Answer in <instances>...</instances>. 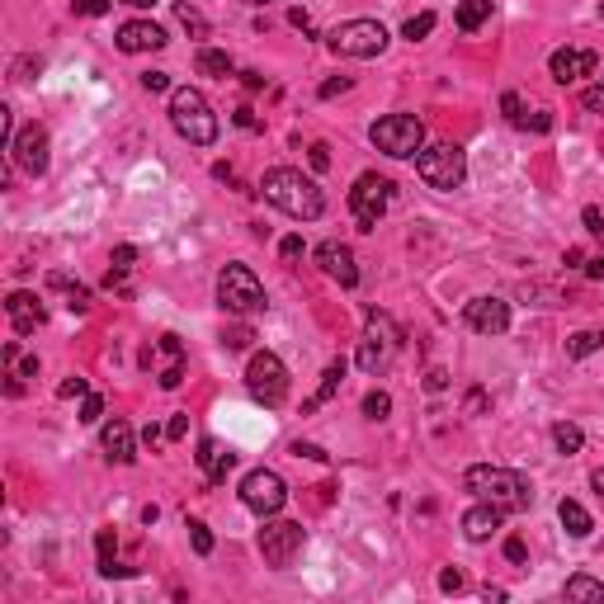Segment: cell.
Returning <instances> with one entry per match:
<instances>
[{
	"mask_svg": "<svg viewBox=\"0 0 604 604\" xmlns=\"http://www.w3.org/2000/svg\"><path fill=\"white\" fill-rule=\"evenodd\" d=\"M194 67H199L203 76H213V80H227V76L236 71V67H232V57H227V52H217V47H199Z\"/></svg>",
	"mask_w": 604,
	"mask_h": 604,
	"instance_id": "cell-25",
	"label": "cell"
},
{
	"mask_svg": "<svg viewBox=\"0 0 604 604\" xmlns=\"http://www.w3.org/2000/svg\"><path fill=\"white\" fill-rule=\"evenodd\" d=\"M260 194H265L274 208H279V213L297 217V223H312V217L326 213V199H321L317 180H307V175L293 171V166H274V171H265Z\"/></svg>",
	"mask_w": 604,
	"mask_h": 604,
	"instance_id": "cell-1",
	"label": "cell"
},
{
	"mask_svg": "<svg viewBox=\"0 0 604 604\" xmlns=\"http://www.w3.org/2000/svg\"><path fill=\"white\" fill-rule=\"evenodd\" d=\"M317 265H321L326 279H336L340 288H354V284H359V265H354V251H349V245H340V241H321V245H317Z\"/></svg>",
	"mask_w": 604,
	"mask_h": 604,
	"instance_id": "cell-14",
	"label": "cell"
},
{
	"mask_svg": "<svg viewBox=\"0 0 604 604\" xmlns=\"http://www.w3.org/2000/svg\"><path fill=\"white\" fill-rule=\"evenodd\" d=\"M241 86L245 90H265V76L260 71H241Z\"/></svg>",
	"mask_w": 604,
	"mask_h": 604,
	"instance_id": "cell-57",
	"label": "cell"
},
{
	"mask_svg": "<svg viewBox=\"0 0 604 604\" xmlns=\"http://www.w3.org/2000/svg\"><path fill=\"white\" fill-rule=\"evenodd\" d=\"M439 586H444V590H463V576L458 571H444V576H439Z\"/></svg>",
	"mask_w": 604,
	"mask_h": 604,
	"instance_id": "cell-58",
	"label": "cell"
},
{
	"mask_svg": "<svg viewBox=\"0 0 604 604\" xmlns=\"http://www.w3.org/2000/svg\"><path fill=\"white\" fill-rule=\"evenodd\" d=\"M326 47L336 52V57H378L382 47H388V29H382L378 19H345L336 24L331 34H326Z\"/></svg>",
	"mask_w": 604,
	"mask_h": 604,
	"instance_id": "cell-7",
	"label": "cell"
},
{
	"mask_svg": "<svg viewBox=\"0 0 604 604\" xmlns=\"http://www.w3.org/2000/svg\"><path fill=\"white\" fill-rule=\"evenodd\" d=\"M434 24H439V19H434L430 10H421V15H411V19L401 24V38H406V43H421V38L434 34Z\"/></svg>",
	"mask_w": 604,
	"mask_h": 604,
	"instance_id": "cell-30",
	"label": "cell"
},
{
	"mask_svg": "<svg viewBox=\"0 0 604 604\" xmlns=\"http://www.w3.org/2000/svg\"><path fill=\"white\" fill-rule=\"evenodd\" d=\"M388 411H392V397L388 392H369L364 397V416L369 421H388Z\"/></svg>",
	"mask_w": 604,
	"mask_h": 604,
	"instance_id": "cell-34",
	"label": "cell"
},
{
	"mask_svg": "<svg viewBox=\"0 0 604 604\" xmlns=\"http://www.w3.org/2000/svg\"><path fill=\"white\" fill-rule=\"evenodd\" d=\"M340 382H345V359H336V364H326V373H321V382H317V392L307 397V406L302 411H317V406H326L336 392H340Z\"/></svg>",
	"mask_w": 604,
	"mask_h": 604,
	"instance_id": "cell-22",
	"label": "cell"
},
{
	"mask_svg": "<svg viewBox=\"0 0 604 604\" xmlns=\"http://www.w3.org/2000/svg\"><path fill=\"white\" fill-rule=\"evenodd\" d=\"M189 543H194V553H199V557L213 553V534H208L203 519H189Z\"/></svg>",
	"mask_w": 604,
	"mask_h": 604,
	"instance_id": "cell-33",
	"label": "cell"
},
{
	"mask_svg": "<svg viewBox=\"0 0 604 604\" xmlns=\"http://www.w3.org/2000/svg\"><path fill=\"white\" fill-rule=\"evenodd\" d=\"M595 349H604V331H576V336L567 340V354H571V359H586V354H595Z\"/></svg>",
	"mask_w": 604,
	"mask_h": 604,
	"instance_id": "cell-29",
	"label": "cell"
},
{
	"mask_svg": "<svg viewBox=\"0 0 604 604\" xmlns=\"http://www.w3.org/2000/svg\"><path fill=\"white\" fill-rule=\"evenodd\" d=\"M180 382H184V359H175V364H171L166 373H161V388H166V392H175Z\"/></svg>",
	"mask_w": 604,
	"mask_h": 604,
	"instance_id": "cell-42",
	"label": "cell"
},
{
	"mask_svg": "<svg viewBox=\"0 0 604 604\" xmlns=\"http://www.w3.org/2000/svg\"><path fill=\"white\" fill-rule=\"evenodd\" d=\"M302 543H307V529L297 525V519H265V529H260V553L274 571H284L297 553H302Z\"/></svg>",
	"mask_w": 604,
	"mask_h": 604,
	"instance_id": "cell-10",
	"label": "cell"
},
{
	"mask_svg": "<svg viewBox=\"0 0 604 604\" xmlns=\"http://www.w3.org/2000/svg\"><path fill=\"white\" fill-rule=\"evenodd\" d=\"M99 444H104V458L109 463H137V439H132V425L128 421H109L104 434H99Z\"/></svg>",
	"mask_w": 604,
	"mask_h": 604,
	"instance_id": "cell-19",
	"label": "cell"
},
{
	"mask_svg": "<svg viewBox=\"0 0 604 604\" xmlns=\"http://www.w3.org/2000/svg\"><path fill=\"white\" fill-rule=\"evenodd\" d=\"M114 43H119V52L137 57V52H161L171 38H166V29H161V24H151V19H128Z\"/></svg>",
	"mask_w": 604,
	"mask_h": 604,
	"instance_id": "cell-16",
	"label": "cell"
},
{
	"mask_svg": "<svg viewBox=\"0 0 604 604\" xmlns=\"http://www.w3.org/2000/svg\"><path fill=\"white\" fill-rule=\"evenodd\" d=\"M501 114H505L515 128H525V99H519L515 90H505V95H501Z\"/></svg>",
	"mask_w": 604,
	"mask_h": 604,
	"instance_id": "cell-35",
	"label": "cell"
},
{
	"mask_svg": "<svg viewBox=\"0 0 604 604\" xmlns=\"http://www.w3.org/2000/svg\"><path fill=\"white\" fill-rule=\"evenodd\" d=\"M392 203V180H382L378 171H364L349 189V213H354V227L359 232H373L382 223V213Z\"/></svg>",
	"mask_w": 604,
	"mask_h": 604,
	"instance_id": "cell-9",
	"label": "cell"
},
{
	"mask_svg": "<svg viewBox=\"0 0 604 604\" xmlns=\"http://www.w3.org/2000/svg\"><path fill=\"white\" fill-rule=\"evenodd\" d=\"M184 430H189V421H184V416H175V421L166 425V434H171V439H184Z\"/></svg>",
	"mask_w": 604,
	"mask_h": 604,
	"instance_id": "cell-59",
	"label": "cell"
},
{
	"mask_svg": "<svg viewBox=\"0 0 604 604\" xmlns=\"http://www.w3.org/2000/svg\"><path fill=\"white\" fill-rule=\"evenodd\" d=\"M581 223H586V232H590V236H599V232H604V213L590 203V208L581 213Z\"/></svg>",
	"mask_w": 604,
	"mask_h": 604,
	"instance_id": "cell-46",
	"label": "cell"
},
{
	"mask_svg": "<svg viewBox=\"0 0 604 604\" xmlns=\"http://www.w3.org/2000/svg\"><path fill=\"white\" fill-rule=\"evenodd\" d=\"M245 392H251L260 406H284L288 401V369L279 354L255 349L251 364H245Z\"/></svg>",
	"mask_w": 604,
	"mask_h": 604,
	"instance_id": "cell-8",
	"label": "cell"
},
{
	"mask_svg": "<svg viewBox=\"0 0 604 604\" xmlns=\"http://www.w3.org/2000/svg\"><path fill=\"white\" fill-rule=\"evenodd\" d=\"M171 123L189 147H213L217 142V114L203 99V90H189V86L171 90Z\"/></svg>",
	"mask_w": 604,
	"mask_h": 604,
	"instance_id": "cell-3",
	"label": "cell"
},
{
	"mask_svg": "<svg viewBox=\"0 0 604 604\" xmlns=\"http://www.w3.org/2000/svg\"><path fill=\"white\" fill-rule=\"evenodd\" d=\"M251 340H255V336H251V326H236V331H227V336H223V345H227V349H245Z\"/></svg>",
	"mask_w": 604,
	"mask_h": 604,
	"instance_id": "cell-41",
	"label": "cell"
},
{
	"mask_svg": "<svg viewBox=\"0 0 604 604\" xmlns=\"http://www.w3.org/2000/svg\"><path fill=\"white\" fill-rule=\"evenodd\" d=\"M463 321H468L477 336H505L510 331V302L505 297H473L468 307H463Z\"/></svg>",
	"mask_w": 604,
	"mask_h": 604,
	"instance_id": "cell-12",
	"label": "cell"
},
{
	"mask_svg": "<svg viewBox=\"0 0 604 604\" xmlns=\"http://www.w3.org/2000/svg\"><path fill=\"white\" fill-rule=\"evenodd\" d=\"M557 519H562V529L571 538H590V529H595V519H590V510L581 501H562L557 505Z\"/></svg>",
	"mask_w": 604,
	"mask_h": 604,
	"instance_id": "cell-21",
	"label": "cell"
},
{
	"mask_svg": "<svg viewBox=\"0 0 604 604\" xmlns=\"http://www.w3.org/2000/svg\"><path fill=\"white\" fill-rule=\"evenodd\" d=\"M142 86H147L151 95H161V90H171V76H166V71H147V76H142Z\"/></svg>",
	"mask_w": 604,
	"mask_h": 604,
	"instance_id": "cell-44",
	"label": "cell"
},
{
	"mask_svg": "<svg viewBox=\"0 0 604 604\" xmlns=\"http://www.w3.org/2000/svg\"><path fill=\"white\" fill-rule=\"evenodd\" d=\"M382 364H388V349H382L378 340H364V345H359V369H364V373H378Z\"/></svg>",
	"mask_w": 604,
	"mask_h": 604,
	"instance_id": "cell-32",
	"label": "cell"
},
{
	"mask_svg": "<svg viewBox=\"0 0 604 604\" xmlns=\"http://www.w3.org/2000/svg\"><path fill=\"white\" fill-rule=\"evenodd\" d=\"M175 19H180V24H184V29L194 34V38H208V19H203L194 5H189V0H180V5H175Z\"/></svg>",
	"mask_w": 604,
	"mask_h": 604,
	"instance_id": "cell-31",
	"label": "cell"
},
{
	"mask_svg": "<svg viewBox=\"0 0 604 604\" xmlns=\"http://www.w3.org/2000/svg\"><path fill=\"white\" fill-rule=\"evenodd\" d=\"M284 501H288V486H284V477H279V473L255 468V473H245V477H241V505H245V510H255L260 519L279 515V510H284Z\"/></svg>",
	"mask_w": 604,
	"mask_h": 604,
	"instance_id": "cell-11",
	"label": "cell"
},
{
	"mask_svg": "<svg viewBox=\"0 0 604 604\" xmlns=\"http://www.w3.org/2000/svg\"><path fill=\"white\" fill-rule=\"evenodd\" d=\"M95 547H99V576H132V567H119V562H114V547H119L114 529H99Z\"/></svg>",
	"mask_w": 604,
	"mask_h": 604,
	"instance_id": "cell-24",
	"label": "cell"
},
{
	"mask_svg": "<svg viewBox=\"0 0 604 604\" xmlns=\"http://www.w3.org/2000/svg\"><path fill=\"white\" fill-rule=\"evenodd\" d=\"M10 156H15V166H19L24 175H43V171H47V132H43L38 123L19 128Z\"/></svg>",
	"mask_w": 604,
	"mask_h": 604,
	"instance_id": "cell-13",
	"label": "cell"
},
{
	"mask_svg": "<svg viewBox=\"0 0 604 604\" xmlns=\"http://www.w3.org/2000/svg\"><path fill=\"white\" fill-rule=\"evenodd\" d=\"M590 486H595L599 496H604V468H595V473H590Z\"/></svg>",
	"mask_w": 604,
	"mask_h": 604,
	"instance_id": "cell-61",
	"label": "cell"
},
{
	"mask_svg": "<svg viewBox=\"0 0 604 604\" xmlns=\"http://www.w3.org/2000/svg\"><path fill=\"white\" fill-rule=\"evenodd\" d=\"M416 175L439 189V194H453V189L468 180V156H463L458 142H434V147H421L416 151Z\"/></svg>",
	"mask_w": 604,
	"mask_h": 604,
	"instance_id": "cell-4",
	"label": "cell"
},
{
	"mask_svg": "<svg viewBox=\"0 0 604 604\" xmlns=\"http://www.w3.org/2000/svg\"><path fill=\"white\" fill-rule=\"evenodd\" d=\"M505 557H510V562H525V557H529L525 538H505Z\"/></svg>",
	"mask_w": 604,
	"mask_h": 604,
	"instance_id": "cell-50",
	"label": "cell"
},
{
	"mask_svg": "<svg viewBox=\"0 0 604 604\" xmlns=\"http://www.w3.org/2000/svg\"><path fill=\"white\" fill-rule=\"evenodd\" d=\"M486 19H491V0H463V5L453 10V24L463 34H477Z\"/></svg>",
	"mask_w": 604,
	"mask_h": 604,
	"instance_id": "cell-23",
	"label": "cell"
},
{
	"mask_svg": "<svg viewBox=\"0 0 604 604\" xmlns=\"http://www.w3.org/2000/svg\"><path fill=\"white\" fill-rule=\"evenodd\" d=\"M501 519H505V510H496V505H486V501H477L468 515H463V534H468L473 543H486L491 534L501 529Z\"/></svg>",
	"mask_w": 604,
	"mask_h": 604,
	"instance_id": "cell-20",
	"label": "cell"
},
{
	"mask_svg": "<svg viewBox=\"0 0 604 604\" xmlns=\"http://www.w3.org/2000/svg\"><path fill=\"white\" fill-rule=\"evenodd\" d=\"M345 90H349V76H331V80L321 86V99H336V95H345Z\"/></svg>",
	"mask_w": 604,
	"mask_h": 604,
	"instance_id": "cell-47",
	"label": "cell"
},
{
	"mask_svg": "<svg viewBox=\"0 0 604 604\" xmlns=\"http://www.w3.org/2000/svg\"><path fill=\"white\" fill-rule=\"evenodd\" d=\"M236 128H245V132H260V119H255V109H251V104H241V109H236Z\"/></svg>",
	"mask_w": 604,
	"mask_h": 604,
	"instance_id": "cell-45",
	"label": "cell"
},
{
	"mask_svg": "<svg viewBox=\"0 0 604 604\" xmlns=\"http://www.w3.org/2000/svg\"><path fill=\"white\" fill-rule=\"evenodd\" d=\"M586 274H590V279H604V255H595V260H586Z\"/></svg>",
	"mask_w": 604,
	"mask_h": 604,
	"instance_id": "cell-60",
	"label": "cell"
},
{
	"mask_svg": "<svg viewBox=\"0 0 604 604\" xmlns=\"http://www.w3.org/2000/svg\"><path fill=\"white\" fill-rule=\"evenodd\" d=\"M425 388H430V392H444V388H449V373H444V369H430Z\"/></svg>",
	"mask_w": 604,
	"mask_h": 604,
	"instance_id": "cell-54",
	"label": "cell"
},
{
	"mask_svg": "<svg viewBox=\"0 0 604 604\" xmlns=\"http://www.w3.org/2000/svg\"><path fill=\"white\" fill-rule=\"evenodd\" d=\"M534 123V132H547V128H553V114H547V109H538V114L534 119H525V128Z\"/></svg>",
	"mask_w": 604,
	"mask_h": 604,
	"instance_id": "cell-55",
	"label": "cell"
},
{
	"mask_svg": "<svg viewBox=\"0 0 604 604\" xmlns=\"http://www.w3.org/2000/svg\"><path fill=\"white\" fill-rule=\"evenodd\" d=\"M99 416H104V397H95V392H90V397H80V421L95 425Z\"/></svg>",
	"mask_w": 604,
	"mask_h": 604,
	"instance_id": "cell-36",
	"label": "cell"
},
{
	"mask_svg": "<svg viewBox=\"0 0 604 604\" xmlns=\"http://www.w3.org/2000/svg\"><path fill=\"white\" fill-rule=\"evenodd\" d=\"M217 302H223V312H232V317H260L265 288L245 265H223V274H217Z\"/></svg>",
	"mask_w": 604,
	"mask_h": 604,
	"instance_id": "cell-5",
	"label": "cell"
},
{
	"mask_svg": "<svg viewBox=\"0 0 604 604\" xmlns=\"http://www.w3.org/2000/svg\"><path fill=\"white\" fill-rule=\"evenodd\" d=\"M34 71H43V62H38V57H24V62H15V76H19V80H34Z\"/></svg>",
	"mask_w": 604,
	"mask_h": 604,
	"instance_id": "cell-51",
	"label": "cell"
},
{
	"mask_svg": "<svg viewBox=\"0 0 604 604\" xmlns=\"http://www.w3.org/2000/svg\"><path fill=\"white\" fill-rule=\"evenodd\" d=\"M293 453H297V458H312V463H326V458H331V453H326L321 444H307V439H297V444H293Z\"/></svg>",
	"mask_w": 604,
	"mask_h": 604,
	"instance_id": "cell-43",
	"label": "cell"
},
{
	"mask_svg": "<svg viewBox=\"0 0 604 604\" xmlns=\"http://www.w3.org/2000/svg\"><path fill=\"white\" fill-rule=\"evenodd\" d=\"M567 599H590V604H604V581H595V576H571V581L562 586Z\"/></svg>",
	"mask_w": 604,
	"mask_h": 604,
	"instance_id": "cell-26",
	"label": "cell"
},
{
	"mask_svg": "<svg viewBox=\"0 0 604 604\" xmlns=\"http://www.w3.org/2000/svg\"><path fill=\"white\" fill-rule=\"evenodd\" d=\"M307 161H312V171H331V147H326V142H312V147H307Z\"/></svg>",
	"mask_w": 604,
	"mask_h": 604,
	"instance_id": "cell-38",
	"label": "cell"
},
{
	"mask_svg": "<svg viewBox=\"0 0 604 604\" xmlns=\"http://www.w3.org/2000/svg\"><path fill=\"white\" fill-rule=\"evenodd\" d=\"M245 5H269V0H245Z\"/></svg>",
	"mask_w": 604,
	"mask_h": 604,
	"instance_id": "cell-63",
	"label": "cell"
},
{
	"mask_svg": "<svg viewBox=\"0 0 604 604\" xmlns=\"http://www.w3.org/2000/svg\"><path fill=\"white\" fill-rule=\"evenodd\" d=\"M482 411H486V392L477 388V392H468V416H482Z\"/></svg>",
	"mask_w": 604,
	"mask_h": 604,
	"instance_id": "cell-56",
	"label": "cell"
},
{
	"mask_svg": "<svg viewBox=\"0 0 604 604\" xmlns=\"http://www.w3.org/2000/svg\"><path fill=\"white\" fill-rule=\"evenodd\" d=\"M119 5H132V10H151L156 0H119Z\"/></svg>",
	"mask_w": 604,
	"mask_h": 604,
	"instance_id": "cell-62",
	"label": "cell"
},
{
	"mask_svg": "<svg viewBox=\"0 0 604 604\" xmlns=\"http://www.w3.org/2000/svg\"><path fill=\"white\" fill-rule=\"evenodd\" d=\"M553 444H557V453H581L586 449V430L571 425V421H557L553 425Z\"/></svg>",
	"mask_w": 604,
	"mask_h": 604,
	"instance_id": "cell-27",
	"label": "cell"
},
{
	"mask_svg": "<svg viewBox=\"0 0 604 604\" xmlns=\"http://www.w3.org/2000/svg\"><path fill=\"white\" fill-rule=\"evenodd\" d=\"M369 137H373V147H378L382 156L406 161V156H416V151L425 147V123H421L416 114H382V119L369 128Z\"/></svg>",
	"mask_w": 604,
	"mask_h": 604,
	"instance_id": "cell-6",
	"label": "cell"
},
{
	"mask_svg": "<svg viewBox=\"0 0 604 604\" xmlns=\"http://www.w3.org/2000/svg\"><path fill=\"white\" fill-rule=\"evenodd\" d=\"M5 312H10V326H15V336H34L38 326L47 321V312H43V302L34 297V293H10L5 297Z\"/></svg>",
	"mask_w": 604,
	"mask_h": 604,
	"instance_id": "cell-17",
	"label": "cell"
},
{
	"mask_svg": "<svg viewBox=\"0 0 604 604\" xmlns=\"http://www.w3.org/2000/svg\"><path fill=\"white\" fill-rule=\"evenodd\" d=\"M132 260H137V245H119L109 265H114V274H128V269H132Z\"/></svg>",
	"mask_w": 604,
	"mask_h": 604,
	"instance_id": "cell-40",
	"label": "cell"
},
{
	"mask_svg": "<svg viewBox=\"0 0 604 604\" xmlns=\"http://www.w3.org/2000/svg\"><path fill=\"white\" fill-rule=\"evenodd\" d=\"M161 349L171 354V364H175V359H184V345H180V336H161Z\"/></svg>",
	"mask_w": 604,
	"mask_h": 604,
	"instance_id": "cell-53",
	"label": "cell"
},
{
	"mask_svg": "<svg viewBox=\"0 0 604 604\" xmlns=\"http://www.w3.org/2000/svg\"><path fill=\"white\" fill-rule=\"evenodd\" d=\"M57 397H67V401H71V397H90V382H86V378H67L62 388H57Z\"/></svg>",
	"mask_w": 604,
	"mask_h": 604,
	"instance_id": "cell-39",
	"label": "cell"
},
{
	"mask_svg": "<svg viewBox=\"0 0 604 604\" xmlns=\"http://www.w3.org/2000/svg\"><path fill=\"white\" fill-rule=\"evenodd\" d=\"M52 288H67V307L71 312H90V288H80V284H71L67 279V274H52V279H47Z\"/></svg>",
	"mask_w": 604,
	"mask_h": 604,
	"instance_id": "cell-28",
	"label": "cell"
},
{
	"mask_svg": "<svg viewBox=\"0 0 604 604\" xmlns=\"http://www.w3.org/2000/svg\"><path fill=\"white\" fill-rule=\"evenodd\" d=\"M463 486H468L477 501L496 505L505 515L529 510V501H534V486L519 473H510V468H496V463H477V468H468V473H463Z\"/></svg>",
	"mask_w": 604,
	"mask_h": 604,
	"instance_id": "cell-2",
	"label": "cell"
},
{
	"mask_svg": "<svg viewBox=\"0 0 604 604\" xmlns=\"http://www.w3.org/2000/svg\"><path fill=\"white\" fill-rule=\"evenodd\" d=\"M288 24H293V29H302V34H312V15L302 10V5H293V10H288Z\"/></svg>",
	"mask_w": 604,
	"mask_h": 604,
	"instance_id": "cell-49",
	"label": "cell"
},
{
	"mask_svg": "<svg viewBox=\"0 0 604 604\" xmlns=\"http://www.w3.org/2000/svg\"><path fill=\"white\" fill-rule=\"evenodd\" d=\"M194 458H199V473H203L213 486H217V482H227V473L236 468V453L223 444V439H213V434L199 439V453H194Z\"/></svg>",
	"mask_w": 604,
	"mask_h": 604,
	"instance_id": "cell-18",
	"label": "cell"
},
{
	"mask_svg": "<svg viewBox=\"0 0 604 604\" xmlns=\"http://www.w3.org/2000/svg\"><path fill=\"white\" fill-rule=\"evenodd\" d=\"M279 255H284V260L293 265V260L302 255V236H284V245H279Z\"/></svg>",
	"mask_w": 604,
	"mask_h": 604,
	"instance_id": "cell-52",
	"label": "cell"
},
{
	"mask_svg": "<svg viewBox=\"0 0 604 604\" xmlns=\"http://www.w3.org/2000/svg\"><path fill=\"white\" fill-rule=\"evenodd\" d=\"M599 57L590 47H557L553 57H547V71H553L557 86H571V80H581V76H595Z\"/></svg>",
	"mask_w": 604,
	"mask_h": 604,
	"instance_id": "cell-15",
	"label": "cell"
},
{
	"mask_svg": "<svg viewBox=\"0 0 604 604\" xmlns=\"http://www.w3.org/2000/svg\"><path fill=\"white\" fill-rule=\"evenodd\" d=\"M581 104L590 109V114H604V86H590V90L581 95Z\"/></svg>",
	"mask_w": 604,
	"mask_h": 604,
	"instance_id": "cell-48",
	"label": "cell"
},
{
	"mask_svg": "<svg viewBox=\"0 0 604 604\" xmlns=\"http://www.w3.org/2000/svg\"><path fill=\"white\" fill-rule=\"evenodd\" d=\"M599 19H604V5H599Z\"/></svg>",
	"mask_w": 604,
	"mask_h": 604,
	"instance_id": "cell-64",
	"label": "cell"
},
{
	"mask_svg": "<svg viewBox=\"0 0 604 604\" xmlns=\"http://www.w3.org/2000/svg\"><path fill=\"white\" fill-rule=\"evenodd\" d=\"M71 10L95 19V15H109V10H114V0H71Z\"/></svg>",
	"mask_w": 604,
	"mask_h": 604,
	"instance_id": "cell-37",
	"label": "cell"
}]
</instances>
